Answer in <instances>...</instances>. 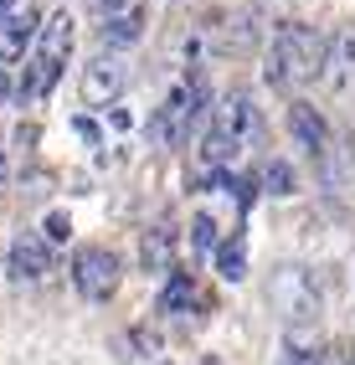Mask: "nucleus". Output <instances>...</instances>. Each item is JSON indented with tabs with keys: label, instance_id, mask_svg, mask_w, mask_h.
<instances>
[{
	"label": "nucleus",
	"instance_id": "nucleus-1",
	"mask_svg": "<svg viewBox=\"0 0 355 365\" xmlns=\"http://www.w3.org/2000/svg\"><path fill=\"white\" fill-rule=\"evenodd\" d=\"M329 62V41L304 26V21H283L273 31V57H268V83L273 88H304L314 83Z\"/></svg>",
	"mask_w": 355,
	"mask_h": 365
},
{
	"label": "nucleus",
	"instance_id": "nucleus-2",
	"mask_svg": "<svg viewBox=\"0 0 355 365\" xmlns=\"http://www.w3.org/2000/svg\"><path fill=\"white\" fill-rule=\"evenodd\" d=\"M67 52H73V16H52L41 26V46H36V57L26 62V78H21V103L26 98H46V93L57 88V78H62V62H67Z\"/></svg>",
	"mask_w": 355,
	"mask_h": 365
},
{
	"label": "nucleus",
	"instance_id": "nucleus-3",
	"mask_svg": "<svg viewBox=\"0 0 355 365\" xmlns=\"http://www.w3.org/2000/svg\"><path fill=\"white\" fill-rule=\"evenodd\" d=\"M118 278H124V262H118L113 247H78L73 252V283L83 299H108Z\"/></svg>",
	"mask_w": 355,
	"mask_h": 365
},
{
	"label": "nucleus",
	"instance_id": "nucleus-4",
	"mask_svg": "<svg viewBox=\"0 0 355 365\" xmlns=\"http://www.w3.org/2000/svg\"><path fill=\"white\" fill-rule=\"evenodd\" d=\"M201 103H206V83H201V78H191L185 88H175L170 98H165V108L155 113V139H160V144H185L191 118L201 113Z\"/></svg>",
	"mask_w": 355,
	"mask_h": 365
},
{
	"label": "nucleus",
	"instance_id": "nucleus-5",
	"mask_svg": "<svg viewBox=\"0 0 355 365\" xmlns=\"http://www.w3.org/2000/svg\"><path fill=\"white\" fill-rule=\"evenodd\" d=\"M46 273H52V247H46L41 237L21 232L16 247H11V278H16V283H36V278H46Z\"/></svg>",
	"mask_w": 355,
	"mask_h": 365
},
{
	"label": "nucleus",
	"instance_id": "nucleus-6",
	"mask_svg": "<svg viewBox=\"0 0 355 365\" xmlns=\"http://www.w3.org/2000/svg\"><path fill=\"white\" fill-rule=\"evenodd\" d=\"M36 36V11L31 6H16L11 16H0V67H11L26 57V41Z\"/></svg>",
	"mask_w": 355,
	"mask_h": 365
},
{
	"label": "nucleus",
	"instance_id": "nucleus-7",
	"mask_svg": "<svg viewBox=\"0 0 355 365\" xmlns=\"http://www.w3.org/2000/svg\"><path fill=\"white\" fill-rule=\"evenodd\" d=\"M257 129H263V118H257V108L237 93V98H227L222 108H217V129L211 134H222V139H232V144H242V139H252Z\"/></svg>",
	"mask_w": 355,
	"mask_h": 365
},
{
	"label": "nucleus",
	"instance_id": "nucleus-8",
	"mask_svg": "<svg viewBox=\"0 0 355 365\" xmlns=\"http://www.w3.org/2000/svg\"><path fill=\"white\" fill-rule=\"evenodd\" d=\"M124 62H113V57H98L88 72H83V103H108L118 88H124Z\"/></svg>",
	"mask_w": 355,
	"mask_h": 365
},
{
	"label": "nucleus",
	"instance_id": "nucleus-9",
	"mask_svg": "<svg viewBox=\"0 0 355 365\" xmlns=\"http://www.w3.org/2000/svg\"><path fill=\"white\" fill-rule=\"evenodd\" d=\"M139 262H145L150 273H175V232L170 227L145 232V242H139Z\"/></svg>",
	"mask_w": 355,
	"mask_h": 365
},
{
	"label": "nucleus",
	"instance_id": "nucleus-10",
	"mask_svg": "<svg viewBox=\"0 0 355 365\" xmlns=\"http://www.w3.org/2000/svg\"><path fill=\"white\" fill-rule=\"evenodd\" d=\"M289 129H294L304 144H309L314 155H324V150H329V129H324V118H319L309 103H294V108H289Z\"/></svg>",
	"mask_w": 355,
	"mask_h": 365
},
{
	"label": "nucleus",
	"instance_id": "nucleus-11",
	"mask_svg": "<svg viewBox=\"0 0 355 365\" xmlns=\"http://www.w3.org/2000/svg\"><path fill=\"white\" fill-rule=\"evenodd\" d=\"M217 267H222L227 283H237V278L247 273V237H242V232H232L222 247H217Z\"/></svg>",
	"mask_w": 355,
	"mask_h": 365
},
{
	"label": "nucleus",
	"instance_id": "nucleus-12",
	"mask_svg": "<svg viewBox=\"0 0 355 365\" xmlns=\"http://www.w3.org/2000/svg\"><path fill=\"white\" fill-rule=\"evenodd\" d=\"M191 299H196V278L175 267L170 283H165V294H160V314H180V309H191Z\"/></svg>",
	"mask_w": 355,
	"mask_h": 365
},
{
	"label": "nucleus",
	"instance_id": "nucleus-13",
	"mask_svg": "<svg viewBox=\"0 0 355 365\" xmlns=\"http://www.w3.org/2000/svg\"><path fill=\"white\" fill-rule=\"evenodd\" d=\"M139 31H145V11H124V16H113L98 36H103V46H129V41H139Z\"/></svg>",
	"mask_w": 355,
	"mask_h": 365
},
{
	"label": "nucleus",
	"instance_id": "nucleus-14",
	"mask_svg": "<svg viewBox=\"0 0 355 365\" xmlns=\"http://www.w3.org/2000/svg\"><path fill=\"white\" fill-rule=\"evenodd\" d=\"M237 150H242V144H232V139H222V134H206V144H201L206 165H232V160H237Z\"/></svg>",
	"mask_w": 355,
	"mask_h": 365
},
{
	"label": "nucleus",
	"instance_id": "nucleus-15",
	"mask_svg": "<svg viewBox=\"0 0 355 365\" xmlns=\"http://www.w3.org/2000/svg\"><path fill=\"white\" fill-rule=\"evenodd\" d=\"M263 180H268V190H273V196H294V185H299V180H294V170L283 165V160H273V165L263 170Z\"/></svg>",
	"mask_w": 355,
	"mask_h": 365
},
{
	"label": "nucleus",
	"instance_id": "nucleus-16",
	"mask_svg": "<svg viewBox=\"0 0 355 365\" xmlns=\"http://www.w3.org/2000/svg\"><path fill=\"white\" fill-rule=\"evenodd\" d=\"M191 242H196V247H211V242H217V222H211L206 211H201L196 222H191Z\"/></svg>",
	"mask_w": 355,
	"mask_h": 365
},
{
	"label": "nucleus",
	"instance_id": "nucleus-17",
	"mask_svg": "<svg viewBox=\"0 0 355 365\" xmlns=\"http://www.w3.org/2000/svg\"><path fill=\"white\" fill-rule=\"evenodd\" d=\"M67 232H73V227H67V216H62V211H52V216H46V237H52V242H62Z\"/></svg>",
	"mask_w": 355,
	"mask_h": 365
},
{
	"label": "nucleus",
	"instance_id": "nucleus-18",
	"mask_svg": "<svg viewBox=\"0 0 355 365\" xmlns=\"http://www.w3.org/2000/svg\"><path fill=\"white\" fill-rule=\"evenodd\" d=\"M93 11H113V6H124V0H88Z\"/></svg>",
	"mask_w": 355,
	"mask_h": 365
},
{
	"label": "nucleus",
	"instance_id": "nucleus-19",
	"mask_svg": "<svg viewBox=\"0 0 355 365\" xmlns=\"http://www.w3.org/2000/svg\"><path fill=\"white\" fill-rule=\"evenodd\" d=\"M206 365H217V360H206Z\"/></svg>",
	"mask_w": 355,
	"mask_h": 365
},
{
	"label": "nucleus",
	"instance_id": "nucleus-20",
	"mask_svg": "<svg viewBox=\"0 0 355 365\" xmlns=\"http://www.w3.org/2000/svg\"><path fill=\"white\" fill-rule=\"evenodd\" d=\"M0 257H6V252H0Z\"/></svg>",
	"mask_w": 355,
	"mask_h": 365
},
{
	"label": "nucleus",
	"instance_id": "nucleus-21",
	"mask_svg": "<svg viewBox=\"0 0 355 365\" xmlns=\"http://www.w3.org/2000/svg\"><path fill=\"white\" fill-rule=\"evenodd\" d=\"M160 365H165V360H160Z\"/></svg>",
	"mask_w": 355,
	"mask_h": 365
}]
</instances>
